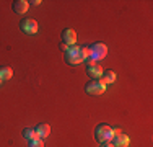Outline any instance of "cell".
<instances>
[{"label": "cell", "instance_id": "cell-2", "mask_svg": "<svg viewBox=\"0 0 153 147\" xmlns=\"http://www.w3.org/2000/svg\"><path fill=\"white\" fill-rule=\"evenodd\" d=\"M94 137H96V141L100 142V144H103V142H111L112 137H114V131H112V128L109 126V124H98L96 129H94Z\"/></svg>", "mask_w": 153, "mask_h": 147}, {"label": "cell", "instance_id": "cell-9", "mask_svg": "<svg viewBox=\"0 0 153 147\" xmlns=\"http://www.w3.org/2000/svg\"><path fill=\"white\" fill-rule=\"evenodd\" d=\"M103 72H104V69L101 67V65H88L86 67V74H88L90 77H91L93 80H98V79H101V75H103Z\"/></svg>", "mask_w": 153, "mask_h": 147}, {"label": "cell", "instance_id": "cell-14", "mask_svg": "<svg viewBox=\"0 0 153 147\" xmlns=\"http://www.w3.org/2000/svg\"><path fill=\"white\" fill-rule=\"evenodd\" d=\"M80 52H82L83 62H85L86 59H90V56H91V51H90V46H82V47H80Z\"/></svg>", "mask_w": 153, "mask_h": 147}, {"label": "cell", "instance_id": "cell-3", "mask_svg": "<svg viewBox=\"0 0 153 147\" xmlns=\"http://www.w3.org/2000/svg\"><path fill=\"white\" fill-rule=\"evenodd\" d=\"M65 62L70 65H78L83 62V57H82V52H80V47L78 46H72L68 47V51L65 52Z\"/></svg>", "mask_w": 153, "mask_h": 147}, {"label": "cell", "instance_id": "cell-18", "mask_svg": "<svg viewBox=\"0 0 153 147\" xmlns=\"http://www.w3.org/2000/svg\"><path fill=\"white\" fill-rule=\"evenodd\" d=\"M100 147H114V146H112V142H103Z\"/></svg>", "mask_w": 153, "mask_h": 147}, {"label": "cell", "instance_id": "cell-11", "mask_svg": "<svg viewBox=\"0 0 153 147\" xmlns=\"http://www.w3.org/2000/svg\"><path fill=\"white\" fill-rule=\"evenodd\" d=\"M116 80H117V75H116V72L112 70H104L103 75H101V82L104 83V85H111V83H114Z\"/></svg>", "mask_w": 153, "mask_h": 147}, {"label": "cell", "instance_id": "cell-15", "mask_svg": "<svg viewBox=\"0 0 153 147\" xmlns=\"http://www.w3.org/2000/svg\"><path fill=\"white\" fill-rule=\"evenodd\" d=\"M28 147H44V141L42 139H34V141H30V146Z\"/></svg>", "mask_w": 153, "mask_h": 147}, {"label": "cell", "instance_id": "cell-4", "mask_svg": "<svg viewBox=\"0 0 153 147\" xmlns=\"http://www.w3.org/2000/svg\"><path fill=\"white\" fill-rule=\"evenodd\" d=\"M106 88L108 87L101 80H93V82H88L85 85V92L88 95H93V97H100V95H103L106 92Z\"/></svg>", "mask_w": 153, "mask_h": 147}, {"label": "cell", "instance_id": "cell-10", "mask_svg": "<svg viewBox=\"0 0 153 147\" xmlns=\"http://www.w3.org/2000/svg\"><path fill=\"white\" fill-rule=\"evenodd\" d=\"M34 131H36V134H38V137L44 141L47 136L51 134V126L46 124V123H41V124H38V126L34 128Z\"/></svg>", "mask_w": 153, "mask_h": 147}, {"label": "cell", "instance_id": "cell-17", "mask_svg": "<svg viewBox=\"0 0 153 147\" xmlns=\"http://www.w3.org/2000/svg\"><path fill=\"white\" fill-rule=\"evenodd\" d=\"M41 0H31V2H30V5H41Z\"/></svg>", "mask_w": 153, "mask_h": 147}, {"label": "cell", "instance_id": "cell-5", "mask_svg": "<svg viewBox=\"0 0 153 147\" xmlns=\"http://www.w3.org/2000/svg\"><path fill=\"white\" fill-rule=\"evenodd\" d=\"M20 29L25 34H36V33L39 31L38 21L31 20V18H23V20L20 21Z\"/></svg>", "mask_w": 153, "mask_h": 147}, {"label": "cell", "instance_id": "cell-1", "mask_svg": "<svg viewBox=\"0 0 153 147\" xmlns=\"http://www.w3.org/2000/svg\"><path fill=\"white\" fill-rule=\"evenodd\" d=\"M90 51H91V56L85 61L88 65H96L98 61H101V59L108 56V46L104 43H93L90 46Z\"/></svg>", "mask_w": 153, "mask_h": 147}, {"label": "cell", "instance_id": "cell-12", "mask_svg": "<svg viewBox=\"0 0 153 147\" xmlns=\"http://www.w3.org/2000/svg\"><path fill=\"white\" fill-rule=\"evenodd\" d=\"M23 137L26 139V141H34V139H39L38 134H36L34 128H26V129H23Z\"/></svg>", "mask_w": 153, "mask_h": 147}, {"label": "cell", "instance_id": "cell-19", "mask_svg": "<svg viewBox=\"0 0 153 147\" xmlns=\"http://www.w3.org/2000/svg\"><path fill=\"white\" fill-rule=\"evenodd\" d=\"M2 83H3V80H2V79H0V85H2Z\"/></svg>", "mask_w": 153, "mask_h": 147}, {"label": "cell", "instance_id": "cell-13", "mask_svg": "<svg viewBox=\"0 0 153 147\" xmlns=\"http://www.w3.org/2000/svg\"><path fill=\"white\" fill-rule=\"evenodd\" d=\"M13 77V69L12 67H0V79L2 80H10Z\"/></svg>", "mask_w": 153, "mask_h": 147}, {"label": "cell", "instance_id": "cell-16", "mask_svg": "<svg viewBox=\"0 0 153 147\" xmlns=\"http://www.w3.org/2000/svg\"><path fill=\"white\" fill-rule=\"evenodd\" d=\"M59 47H60L62 51H64V52H67V51H68V46H67L65 43H60V46H59Z\"/></svg>", "mask_w": 153, "mask_h": 147}, {"label": "cell", "instance_id": "cell-7", "mask_svg": "<svg viewBox=\"0 0 153 147\" xmlns=\"http://www.w3.org/2000/svg\"><path fill=\"white\" fill-rule=\"evenodd\" d=\"M112 146L114 147H129L130 144V137L127 134H124V132H119V134H116L114 137H112Z\"/></svg>", "mask_w": 153, "mask_h": 147}, {"label": "cell", "instance_id": "cell-8", "mask_svg": "<svg viewBox=\"0 0 153 147\" xmlns=\"http://www.w3.org/2000/svg\"><path fill=\"white\" fill-rule=\"evenodd\" d=\"M12 8H13V12L18 13V15H25L30 10V2H28V0H15Z\"/></svg>", "mask_w": 153, "mask_h": 147}, {"label": "cell", "instance_id": "cell-6", "mask_svg": "<svg viewBox=\"0 0 153 147\" xmlns=\"http://www.w3.org/2000/svg\"><path fill=\"white\" fill-rule=\"evenodd\" d=\"M62 43H65L68 47L75 46V43H76V33L72 28H65L64 31H62Z\"/></svg>", "mask_w": 153, "mask_h": 147}]
</instances>
